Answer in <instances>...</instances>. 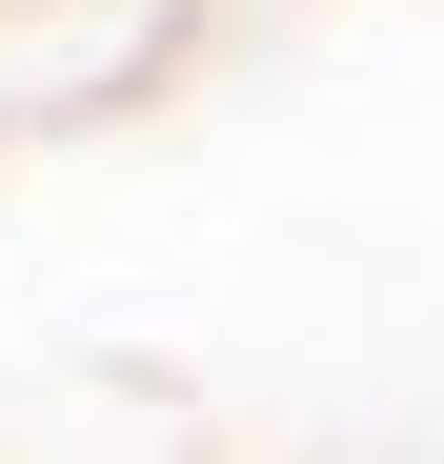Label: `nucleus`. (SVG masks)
Masks as SVG:
<instances>
[{
    "mask_svg": "<svg viewBox=\"0 0 444 464\" xmlns=\"http://www.w3.org/2000/svg\"><path fill=\"white\" fill-rule=\"evenodd\" d=\"M162 21H182V0H0V121H82V102H121L141 61H162Z\"/></svg>",
    "mask_w": 444,
    "mask_h": 464,
    "instance_id": "f257e3e1",
    "label": "nucleus"
}]
</instances>
